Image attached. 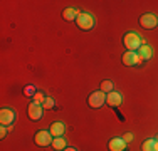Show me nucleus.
<instances>
[{
	"label": "nucleus",
	"mask_w": 158,
	"mask_h": 151,
	"mask_svg": "<svg viewBox=\"0 0 158 151\" xmlns=\"http://www.w3.org/2000/svg\"><path fill=\"white\" fill-rule=\"evenodd\" d=\"M121 101H123V96L119 92H116V91H111L110 94H106V103L113 106V108H118L121 104Z\"/></svg>",
	"instance_id": "nucleus-10"
},
{
	"label": "nucleus",
	"mask_w": 158,
	"mask_h": 151,
	"mask_svg": "<svg viewBox=\"0 0 158 151\" xmlns=\"http://www.w3.org/2000/svg\"><path fill=\"white\" fill-rule=\"evenodd\" d=\"M140 25H141V27H145V29H155L156 25H158L156 15H153V14L141 15V17H140Z\"/></svg>",
	"instance_id": "nucleus-6"
},
{
	"label": "nucleus",
	"mask_w": 158,
	"mask_h": 151,
	"mask_svg": "<svg viewBox=\"0 0 158 151\" xmlns=\"http://www.w3.org/2000/svg\"><path fill=\"white\" fill-rule=\"evenodd\" d=\"M64 133H66V124L61 123V121H56V123L51 124V134L54 138H62Z\"/></svg>",
	"instance_id": "nucleus-9"
},
{
	"label": "nucleus",
	"mask_w": 158,
	"mask_h": 151,
	"mask_svg": "<svg viewBox=\"0 0 158 151\" xmlns=\"http://www.w3.org/2000/svg\"><path fill=\"white\" fill-rule=\"evenodd\" d=\"M79 14H81V12H79V10H76V9H66V10L62 12V17L66 18V20H76Z\"/></svg>",
	"instance_id": "nucleus-13"
},
{
	"label": "nucleus",
	"mask_w": 158,
	"mask_h": 151,
	"mask_svg": "<svg viewBox=\"0 0 158 151\" xmlns=\"http://www.w3.org/2000/svg\"><path fill=\"white\" fill-rule=\"evenodd\" d=\"M126 143L123 138H113L110 141V151H125Z\"/></svg>",
	"instance_id": "nucleus-11"
},
{
	"label": "nucleus",
	"mask_w": 158,
	"mask_h": 151,
	"mask_svg": "<svg viewBox=\"0 0 158 151\" xmlns=\"http://www.w3.org/2000/svg\"><path fill=\"white\" fill-rule=\"evenodd\" d=\"M64 151H77V149H76V148H66Z\"/></svg>",
	"instance_id": "nucleus-22"
},
{
	"label": "nucleus",
	"mask_w": 158,
	"mask_h": 151,
	"mask_svg": "<svg viewBox=\"0 0 158 151\" xmlns=\"http://www.w3.org/2000/svg\"><path fill=\"white\" fill-rule=\"evenodd\" d=\"M76 22H77V27H81L82 30H91L94 27V15L88 12H81L77 15Z\"/></svg>",
	"instance_id": "nucleus-2"
},
{
	"label": "nucleus",
	"mask_w": 158,
	"mask_h": 151,
	"mask_svg": "<svg viewBox=\"0 0 158 151\" xmlns=\"http://www.w3.org/2000/svg\"><path fill=\"white\" fill-rule=\"evenodd\" d=\"M101 91H103L104 94H110L113 91V82L111 81H103L101 82Z\"/></svg>",
	"instance_id": "nucleus-16"
},
{
	"label": "nucleus",
	"mask_w": 158,
	"mask_h": 151,
	"mask_svg": "<svg viewBox=\"0 0 158 151\" xmlns=\"http://www.w3.org/2000/svg\"><path fill=\"white\" fill-rule=\"evenodd\" d=\"M123 139H125V143H130V141H133V134L131 133H126L125 136H121Z\"/></svg>",
	"instance_id": "nucleus-19"
},
{
	"label": "nucleus",
	"mask_w": 158,
	"mask_h": 151,
	"mask_svg": "<svg viewBox=\"0 0 158 151\" xmlns=\"http://www.w3.org/2000/svg\"><path fill=\"white\" fill-rule=\"evenodd\" d=\"M15 121V112H14V109L10 108H3L2 111H0V124L2 126H12V123Z\"/></svg>",
	"instance_id": "nucleus-3"
},
{
	"label": "nucleus",
	"mask_w": 158,
	"mask_h": 151,
	"mask_svg": "<svg viewBox=\"0 0 158 151\" xmlns=\"http://www.w3.org/2000/svg\"><path fill=\"white\" fill-rule=\"evenodd\" d=\"M34 91H35V89H34V86H27V88H25V94H35Z\"/></svg>",
	"instance_id": "nucleus-21"
},
{
	"label": "nucleus",
	"mask_w": 158,
	"mask_h": 151,
	"mask_svg": "<svg viewBox=\"0 0 158 151\" xmlns=\"http://www.w3.org/2000/svg\"><path fill=\"white\" fill-rule=\"evenodd\" d=\"M141 149L143 151H158L156 139H146V141L141 145Z\"/></svg>",
	"instance_id": "nucleus-14"
},
{
	"label": "nucleus",
	"mask_w": 158,
	"mask_h": 151,
	"mask_svg": "<svg viewBox=\"0 0 158 151\" xmlns=\"http://www.w3.org/2000/svg\"><path fill=\"white\" fill-rule=\"evenodd\" d=\"M42 111H44V108L40 104H37V103H31L29 104V109H27L29 118H31L32 121H39L40 118H42Z\"/></svg>",
	"instance_id": "nucleus-7"
},
{
	"label": "nucleus",
	"mask_w": 158,
	"mask_h": 151,
	"mask_svg": "<svg viewBox=\"0 0 158 151\" xmlns=\"http://www.w3.org/2000/svg\"><path fill=\"white\" fill-rule=\"evenodd\" d=\"M56 106V103H54V99L52 97H46V101H44V104H42V108L44 109H52Z\"/></svg>",
	"instance_id": "nucleus-18"
},
{
	"label": "nucleus",
	"mask_w": 158,
	"mask_h": 151,
	"mask_svg": "<svg viewBox=\"0 0 158 151\" xmlns=\"http://www.w3.org/2000/svg\"><path fill=\"white\" fill-rule=\"evenodd\" d=\"M123 44H125V47L130 52H138V49L143 45V40L136 32H128L123 37Z\"/></svg>",
	"instance_id": "nucleus-1"
},
{
	"label": "nucleus",
	"mask_w": 158,
	"mask_h": 151,
	"mask_svg": "<svg viewBox=\"0 0 158 151\" xmlns=\"http://www.w3.org/2000/svg\"><path fill=\"white\" fill-rule=\"evenodd\" d=\"M141 62V59H140V55H138V52H130V51H126L125 52V55H123V64L128 67H131V66H136V64H140Z\"/></svg>",
	"instance_id": "nucleus-8"
},
{
	"label": "nucleus",
	"mask_w": 158,
	"mask_h": 151,
	"mask_svg": "<svg viewBox=\"0 0 158 151\" xmlns=\"http://www.w3.org/2000/svg\"><path fill=\"white\" fill-rule=\"evenodd\" d=\"M51 131H37L35 134V145L37 146H49L52 145V141H54V138H51Z\"/></svg>",
	"instance_id": "nucleus-5"
},
{
	"label": "nucleus",
	"mask_w": 158,
	"mask_h": 151,
	"mask_svg": "<svg viewBox=\"0 0 158 151\" xmlns=\"http://www.w3.org/2000/svg\"><path fill=\"white\" fill-rule=\"evenodd\" d=\"M52 148L56 151H64L67 148L66 146V139L64 138H54V141H52Z\"/></svg>",
	"instance_id": "nucleus-15"
},
{
	"label": "nucleus",
	"mask_w": 158,
	"mask_h": 151,
	"mask_svg": "<svg viewBox=\"0 0 158 151\" xmlns=\"http://www.w3.org/2000/svg\"><path fill=\"white\" fill-rule=\"evenodd\" d=\"M10 128H7V126H2L0 128V138H5V134H7V131H9Z\"/></svg>",
	"instance_id": "nucleus-20"
},
{
	"label": "nucleus",
	"mask_w": 158,
	"mask_h": 151,
	"mask_svg": "<svg viewBox=\"0 0 158 151\" xmlns=\"http://www.w3.org/2000/svg\"><path fill=\"white\" fill-rule=\"evenodd\" d=\"M44 101H46V96H44V94L40 92V91H37V92L34 94V103H37V104L42 106V104H44Z\"/></svg>",
	"instance_id": "nucleus-17"
},
{
	"label": "nucleus",
	"mask_w": 158,
	"mask_h": 151,
	"mask_svg": "<svg viewBox=\"0 0 158 151\" xmlns=\"http://www.w3.org/2000/svg\"><path fill=\"white\" fill-rule=\"evenodd\" d=\"M138 55H140L141 60H148V59H152V55H153V49L150 47L148 44L143 42V45L138 49Z\"/></svg>",
	"instance_id": "nucleus-12"
},
{
	"label": "nucleus",
	"mask_w": 158,
	"mask_h": 151,
	"mask_svg": "<svg viewBox=\"0 0 158 151\" xmlns=\"http://www.w3.org/2000/svg\"><path fill=\"white\" fill-rule=\"evenodd\" d=\"M106 101V94L103 91H96V92H91V96L88 97V104L91 108H101Z\"/></svg>",
	"instance_id": "nucleus-4"
}]
</instances>
